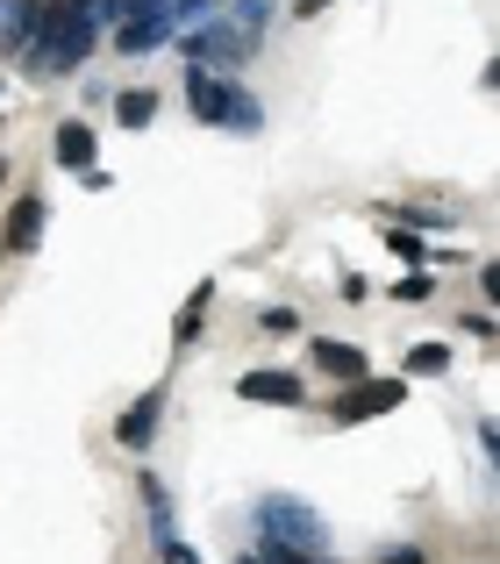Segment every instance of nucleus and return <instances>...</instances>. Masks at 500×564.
<instances>
[{
    "instance_id": "obj_12",
    "label": "nucleus",
    "mask_w": 500,
    "mask_h": 564,
    "mask_svg": "<svg viewBox=\"0 0 500 564\" xmlns=\"http://www.w3.org/2000/svg\"><path fill=\"white\" fill-rule=\"evenodd\" d=\"M186 108H194V122H208V129H215V115H222V79H215L208 65L186 72Z\"/></svg>"
},
{
    "instance_id": "obj_17",
    "label": "nucleus",
    "mask_w": 500,
    "mask_h": 564,
    "mask_svg": "<svg viewBox=\"0 0 500 564\" xmlns=\"http://www.w3.org/2000/svg\"><path fill=\"white\" fill-rule=\"evenodd\" d=\"M222 14H229L237 29H250V36H258V29H264V14H272V0H237V8H222Z\"/></svg>"
},
{
    "instance_id": "obj_27",
    "label": "nucleus",
    "mask_w": 500,
    "mask_h": 564,
    "mask_svg": "<svg viewBox=\"0 0 500 564\" xmlns=\"http://www.w3.org/2000/svg\"><path fill=\"white\" fill-rule=\"evenodd\" d=\"M0 8H8V0H0Z\"/></svg>"
},
{
    "instance_id": "obj_9",
    "label": "nucleus",
    "mask_w": 500,
    "mask_h": 564,
    "mask_svg": "<svg viewBox=\"0 0 500 564\" xmlns=\"http://www.w3.org/2000/svg\"><path fill=\"white\" fill-rule=\"evenodd\" d=\"M0 243H8V250H36V243H43V200H36V193H22V200L8 207V229H0Z\"/></svg>"
},
{
    "instance_id": "obj_25",
    "label": "nucleus",
    "mask_w": 500,
    "mask_h": 564,
    "mask_svg": "<svg viewBox=\"0 0 500 564\" xmlns=\"http://www.w3.org/2000/svg\"><path fill=\"white\" fill-rule=\"evenodd\" d=\"M0 180H8V165H0Z\"/></svg>"
},
{
    "instance_id": "obj_4",
    "label": "nucleus",
    "mask_w": 500,
    "mask_h": 564,
    "mask_svg": "<svg viewBox=\"0 0 500 564\" xmlns=\"http://www.w3.org/2000/svg\"><path fill=\"white\" fill-rule=\"evenodd\" d=\"M407 400V379H350V386H336V400H329V422H372V414H393Z\"/></svg>"
},
{
    "instance_id": "obj_10",
    "label": "nucleus",
    "mask_w": 500,
    "mask_h": 564,
    "mask_svg": "<svg viewBox=\"0 0 500 564\" xmlns=\"http://www.w3.org/2000/svg\"><path fill=\"white\" fill-rule=\"evenodd\" d=\"M115 43H122V51H157V43H172V22H165V8H151V14H129V22H115Z\"/></svg>"
},
{
    "instance_id": "obj_20",
    "label": "nucleus",
    "mask_w": 500,
    "mask_h": 564,
    "mask_svg": "<svg viewBox=\"0 0 500 564\" xmlns=\"http://www.w3.org/2000/svg\"><path fill=\"white\" fill-rule=\"evenodd\" d=\"M258 564H329V557H307V551H279V543H264Z\"/></svg>"
},
{
    "instance_id": "obj_11",
    "label": "nucleus",
    "mask_w": 500,
    "mask_h": 564,
    "mask_svg": "<svg viewBox=\"0 0 500 564\" xmlns=\"http://www.w3.org/2000/svg\"><path fill=\"white\" fill-rule=\"evenodd\" d=\"M315 372H329L336 386H350V379H365V350H358V344H336V336H322V344H315Z\"/></svg>"
},
{
    "instance_id": "obj_8",
    "label": "nucleus",
    "mask_w": 500,
    "mask_h": 564,
    "mask_svg": "<svg viewBox=\"0 0 500 564\" xmlns=\"http://www.w3.org/2000/svg\"><path fill=\"white\" fill-rule=\"evenodd\" d=\"M157 422H165V386H151V393H143V400H137V408H129V414H122V422H115V436H122V443H129V451H143V443H151V436H157Z\"/></svg>"
},
{
    "instance_id": "obj_5",
    "label": "nucleus",
    "mask_w": 500,
    "mask_h": 564,
    "mask_svg": "<svg viewBox=\"0 0 500 564\" xmlns=\"http://www.w3.org/2000/svg\"><path fill=\"white\" fill-rule=\"evenodd\" d=\"M43 8H51V0H8V8H0V51L22 57L29 43H36V29H43Z\"/></svg>"
},
{
    "instance_id": "obj_24",
    "label": "nucleus",
    "mask_w": 500,
    "mask_h": 564,
    "mask_svg": "<svg viewBox=\"0 0 500 564\" xmlns=\"http://www.w3.org/2000/svg\"><path fill=\"white\" fill-rule=\"evenodd\" d=\"M0 258H8V243H0Z\"/></svg>"
},
{
    "instance_id": "obj_22",
    "label": "nucleus",
    "mask_w": 500,
    "mask_h": 564,
    "mask_svg": "<svg viewBox=\"0 0 500 564\" xmlns=\"http://www.w3.org/2000/svg\"><path fill=\"white\" fill-rule=\"evenodd\" d=\"M379 564H422V551H387Z\"/></svg>"
},
{
    "instance_id": "obj_21",
    "label": "nucleus",
    "mask_w": 500,
    "mask_h": 564,
    "mask_svg": "<svg viewBox=\"0 0 500 564\" xmlns=\"http://www.w3.org/2000/svg\"><path fill=\"white\" fill-rule=\"evenodd\" d=\"M157 551H165V564H200V557H194V551H186V543H180V536H172V543H157Z\"/></svg>"
},
{
    "instance_id": "obj_7",
    "label": "nucleus",
    "mask_w": 500,
    "mask_h": 564,
    "mask_svg": "<svg viewBox=\"0 0 500 564\" xmlns=\"http://www.w3.org/2000/svg\"><path fill=\"white\" fill-rule=\"evenodd\" d=\"M215 129H229V137H258V129H264V100L222 79V115H215Z\"/></svg>"
},
{
    "instance_id": "obj_19",
    "label": "nucleus",
    "mask_w": 500,
    "mask_h": 564,
    "mask_svg": "<svg viewBox=\"0 0 500 564\" xmlns=\"http://www.w3.org/2000/svg\"><path fill=\"white\" fill-rule=\"evenodd\" d=\"M430 293H436V279H430V272H407V279H401V286H393V301H407V307H422V301H430Z\"/></svg>"
},
{
    "instance_id": "obj_16",
    "label": "nucleus",
    "mask_w": 500,
    "mask_h": 564,
    "mask_svg": "<svg viewBox=\"0 0 500 564\" xmlns=\"http://www.w3.org/2000/svg\"><path fill=\"white\" fill-rule=\"evenodd\" d=\"M407 372H415V379L450 372V344H415V350H407Z\"/></svg>"
},
{
    "instance_id": "obj_14",
    "label": "nucleus",
    "mask_w": 500,
    "mask_h": 564,
    "mask_svg": "<svg viewBox=\"0 0 500 564\" xmlns=\"http://www.w3.org/2000/svg\"><path fill=\"white\" fill-rule=\"evenodd\" d=\"M157 108H165V100H157L151 86H129V94H115V122H122V129H151Z\"/></svg>"
},
{
    "instance_id": "obj_1",
    "label": "nucleus",
    "mask_w": 500,
    "mask_h": 564,
    "mask_svg": "<svg viewBox=\"0 0 500 564\" xmlns=\"http://www.w3.org/2000/svg\"><path fill=\"white\" fill-rule=\"evenodd\" d=\"M94 36H100V8H94V0H51V8H43L36 43L22 51V65L36 72V79L79 72L86 57H94Z\"/></svg>"
},
{
    "instance_id": "obj_3",
    "label": "nucleus",
    "mask_w": 500,
    "mask_h": 564,
    "mask_svg": "<svg viewBox=\"0 0 500 564\" xmlns=\"http://www.w3.org/2000/svg\"><path fill=\"white\" fill-rule=\"evenodd\" d=\"M180 51L194 57V65H250V51H258V36H250V29H237L229 22V14H208V22L200 29H186L180 36Z\"/></svg>"
},
{
    "instance_id": "obj_26",
    "label": "nucleus",
    "mask_w": 500,
    "mask_h": 564,
    "mask_svg": "<svg viewBox=\"0 0 500 564\" xmlns=\"http://www.w3.org/2000/svg\"><path fill=\"white\" fill-rule=\"evenodd\" d=\"M243 564H258V557H243Z\"/></svg>"
},
{
    "instance_id": "obj_6",
    "label": "nucleus",
    "mask_w": 500,
    "mask_h": 564,
    "mask_svg": "<svg viewBox=\"0 0 500 564\" xmlns=\"http://www.w3.org/2000/svg\"><path fill=\"white\" fill-rule=\"evenodd\" d=\"M237 393H243V400H264V408H301L307 386L293 379V372H243V379H237Z\"/></svg>"
},
{
    "instance_id": "obj_18",
    "label": "nucleus",
    "mask_w": 500,
    "mask_h": 564,
    "mask_svg": "<svg viewBox=\"0 0 500 564\" xmlns=\"http://www.w3.org/2000/svg\"><path fill=\"white\" fill-rule=\"evenodd\" d=\"M387 250H393V258H407V264H422V258H430V250H422V236H415V229H401V221H393Z\"/></svg>"
},
{
    "instance_id": "obj_13",
    "label": "nucleus",
    "mask_w": 500,
    "mask_h": 564,
    "mask_svg": "<svg viewBox=\"0 0 500 564\" xmlns=\"http://www.w3.org/2000/svg\"><path fill=\"white\" fill-rule=\"evenodd\" d=\"M51 158H57L65 172H86V165H94V129H86V122H65V129L51 137Z\"/></svg>"
},
{
    "instance_id": "obj_15",
    "label": "nucleus",
    "mask_w": 500,
    "mask_h": 564,
    "mask_svg": "<svg viewBox=\"0 0 500 564\" xmlns=\"http://www.w3.org/2000/svg\"><path fill=\"white\" fill-rule=\"evenodd\" d=\"M208 301H215V286L200 279V286L186 293V307H180V329H172V344H194V336H200V315H208Z\"/></svg>"
},
{
    "instance_id": "obj_23",
    "label": "nucleus",
    "mask_w": 500,
    "mask_h": 564,
    "mask_svg": "<svg viewBox=\"0 0 500 564\" xmlns=\"http://www.w3.org/2000/svg\"><path fill=\"white\" fill-rule=\"evenodd\" d=\"M322 8H329V0H293V14H322Z\"/></svg>"
},
{
    "instance_id": "obj_2",
    "label": "nucleus",
    "mask_w": 500,
    "mask_h": 564,
    "mask_svg": "<svg viewBox=\"0 0 500 564\" xmlns=\"http://www.w3.org/2000/svg\"><path fill=\"white\" fill-rule=\"evenodd\" d=\"M258 522H264V543H279V551L329 557V522H322L315 500H301V494H264L258 500Z\"/></svg>"
}]
</instances>
